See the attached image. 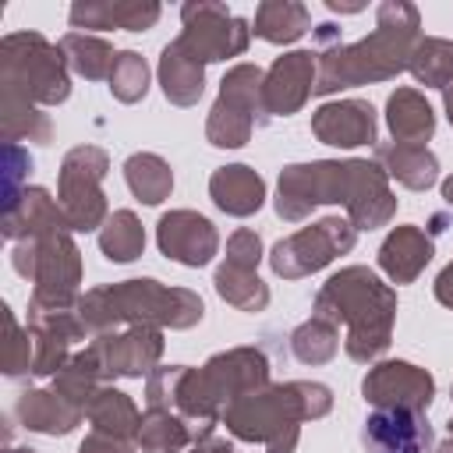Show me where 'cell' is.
<instances>
[{"label":"cell","mask_w":453,"mask_h":453,"mask_svg":"<svg viewBox=\"0 0 453 453\" xmlns=\"http://www.w3.org/2000/svg\"><path fill=\"white\" fill-rule=\"evenodd\" d=\"M368 453H428L432 428L414 411H386L365 421Z\"/></svg>","instance_id":"6da1fadb"},{"label":"cell","mask_w":453,"mask_h":453,"mask_svg":"<svg viewBox=\"0 0 453 453\" xmlns=\"http://www.w3.org/2000/svg\"><path fill=\"white\" fill-rule=\"evenodd\" d=\"M319 117H322V120H336V127L319 131L322 138H329V145H361V142H372L375 117H372V106H365V103L326 106Z\"/></svg>","instance_id":"7a4b0ae2"},{"label":"cell","mask_w":453,"mask_h":453,"mask_svg":"<svg viewBox=\"0 0 453 453\" xmlns=\"http://www.w3.org/2000/svg\"><path fill=\"white\" fill-rule=\"evenodd\" d=\"M212 195L219 202V209L230 212H251L262 202V180L255 173H248V166H226L216 180H212Z\"/></svg>","instance_id":"3957f363"},{"label":"cell","mask_w":453,"mask_h":453,"mask_svg":"<svg viewBox=\"0 0 453 453\" xmlns=\"http://www.w3.org/2000/svg\"><path fill=\"white\" fill-rule=\"evenodd\" d=\"M258 35L273 39V42H283V39H297L304 28H308V18H304V7H283V4H265L258 11V21H255Z\"/></svg>","instance_id":"277c9868"},{"label":"cell","mask_w":453,"mask_h":453,"mask_svg":"<svg viewBox=\"0 0 453 453\" xmlns=\"http://www.w3.org/2000/svg\"><path fill=\"white\" fill-rule=\"evenodd\" d=\"M389 124H393V134L396 131L400 134H428L432 131V110L421 106L418 99H414V110H403L400 96H393L389 99Z\"/></svg>","instance_id":"5b68a950"}]
</instances>
